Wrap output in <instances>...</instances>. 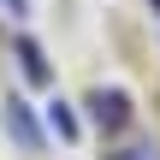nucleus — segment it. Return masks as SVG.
<instances>
[{
    "label": "nucleus",
    "mask_w": 160,
    "mask_h": 160,
    "mask_svg": "<svg viewBox=\"0 0 160 160\" xmlns=\"http://www.w3.org/2000/svg\"><path fill=\"white\" fill-rule=\"evenodd\" d=\"M48 125H53L59 137H77V119H71V107H65V101H53V107H48Z\"/></svg>",
    "instance_id": "20e7f679"
},
{
    "label": "nucleus",
    "mask_w": 160,
    "mask_h": 160,
    "mask_svg": "<svg viewBox=\"0 0 160 160\" xmlns=\"http://www.w3.org/2000/svg\"><path fill=\"white\" fill-rule=\"evenodd\" d=\"M148 6H154V12H160V0H148Z\"/></svg>",
    "instance_id": "0eeeda50"
},
{
    "label": "nucleus",
    "mask_w": 160,
    "mask_h": 160,
    "mask_svg": "<svg viewBox=\"0 0 160 160\" xmlns=\"http://www.w3.org/2000/svg\"><path fill=\"white\" fill-rule=\"evenodd\" d=\"M119 160H160V148H125Z\"/></svg>",
    "instance_id": "39448f33"
},
{
    "label": "nucleus",
    "mask_w": 160,
    "mask_h": 160,
    "mask_svg": "<svg viewBox=\"0 0 160 160\" xmlns=\"http://www.w3.org/2000/svg\"><path fill=\"white\" fill-rule=\"evenodd\" d=\"M6 125L18 131V142H24V148H42V125H36V113H30V101H18V95H12V101H6Z\"/></svg>",
    "instance_id": "f03ea898"
},
{
    "label": "nucleus",
    "mask_w": 160,
    "mask_h": 160,
    "mask_svg": "<svg viewBox=\"0 0 160 160\" xmlns=\"http://www.w3.org/2000/svg\"><path fill=\"white\" fill-rule=\"evenodd\" d=\"M89 119H95L101 131H125V125H131V101H125L119 89H95V95H89Z\"/></svg>",
    "instance_id": "f257e3e1"
},
{
    "label": "nucleus",
    "mask_w": 160,
    "mask_h": 160,
    "mask_svg": "<svg viewBox=\"0 0 160 160\" xmlns=\"http://www.w3.org/2000/svg\"><path fill=\"white\" fill-rule=\"evenodd\" d=\"M6 6H12V12H18V18H24V12H30V6H24V0H6Z\"/></svg>",
    "instance_id": "423d86ee"
},
{
    "label": "nucleus",
    "mask_w": 160,
    "mask_h": 160,
    "mask_svg": "<svg viewBox=\"0 0 160 160\" xmlns=\"http://www.w3.org/2000/svg\"><path fill=\"white\" fill-rule=\"evenodd\" d=\"M18 59H24V71H30V77H36V83H42V77H48V59H42V48H36V42H30V36H18Z\"/></svg>",
    "instance_id": "7ed1b4c3"
}]
</instances>
